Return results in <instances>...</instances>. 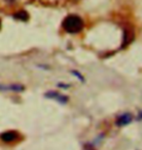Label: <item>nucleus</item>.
Returning <instances> with one entry per match:
<instances>
[{"label": "nucleus", "instance_id": "f257e3e1", "mask_svg": "<svg viewBox=\"0 0 142 150\" xmlns=\"http://www.w3.org/2000/svg\"><path fill=\"white\" fill-rule=\"evenodd\" d=\"M62 26L65 31L69 32V33L75 34L82 31V29L84 28V22L79 16L69 15L63 21Z\"/></svg>", "mask_w": 142, "mask_h": 150}, {"label": "nucleus", "instance_id": "f03ea898", "mask_svg": "<svg viewBox=\"0 0 142 150\" xmlns=\"http://www.w3.org/2000/svg\"><path fill=\"white\" fill-rule=\"evenodd\" d=\"M1 139L3 140L4 142L6 143H10V142H16L17 139L19 137V134H18L17 132H14V131H9V132H5L3 133L1 136Z\"/></svg>", "mask_w": 142, "mask_h": 150}, {"label": "nucleus", "instance_id": "7ed1b4c3", "mask_svg": "<svg viewBox=\"0 0 142 150\" xmlns=\"http://www.w3.org/2000/svg\"><path fill=\"white\" fill-rule=\"evenodd\" d=\"M131 120H132L131 114L125 113V114H123V115H121L119 118L117 119L116 124H117V126H119V127H122V126H126V125L129 124V123L131 122Z\"/></svg>", "mask_w": 142, "mask_h": 150}, {"label": "nucleus", "instance_id": "20e7f679", "mask_svg": "<svg viewBox=\"0 0 142 150\" xmlns=\"http://www.w3.org/2000/svg\"><path fill=\"white\" fill-rule=\"evenodd\" d=\"M46 96H48V97L51 98H55L56 100H57L59 103H65L66 101H67V98L59 94V93H56V92H50V93H48Z\"/></svg>", "mask_w": 142, "mask_h": 150}, {"label": "nucleus", "instance_id": "39448f33", "mask_svg": "<svg viewBox=\"0 0 142 150\" xmlns=\"http://www.w3.org/2000/svg\"><path fill=\"white\" fill-rule=\"evenodd\" d=\"M0 89L1 90H11V91H22L23 89L22 86L19 85H12V86H2L0 85Z\"/></svg>", "mask_w": 142, "mask_h": 150}, {"label": "nucleus", "instance_id": "423d86ee", "mask_svg": "<svg viewBox=\"0 0 142 150\" xmlns=\"http://www.w3.org/2000/svg\"><path fill=\"white\" fill-rule=\"evenodd\" d=\"M0 26H1V23H0Z\"/></svg>", "mask_w": 142, "mask_h": 150}]
</instances>
